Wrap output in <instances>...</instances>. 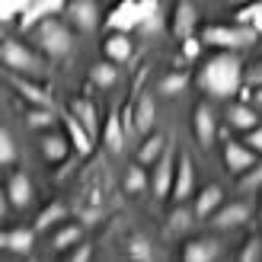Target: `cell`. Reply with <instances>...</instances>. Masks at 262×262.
<instances>
[{"instance_id":"6da1fadb","label":"cell","mask_w":262,"mask_h":262,"mask_svg":"<svg viewBox=\"0 0 262 262\" xmlns=\"http://www.w3.org/2000/svg\"><path fill=\"white\" fill-rule=\"evenodd\" d=\"M243 64L237 58V51H230V48H221V55H214L211 61L205 64V71H202V86L208 90L211 96L217 99H227L233 96L240 90V80H243Z\"/></svg>"},{"instance_id":"7a4b0ae2","label":"cell","mask_w":262,"mask_h":262,"mask_svg":"<svg viewBox=\"0 0 262 262\" xmlns=\"http://www.w3.org/2000/svg\"><path fill=\"white\" fill-rule=\"evenodd\" d=\"M71 29L64 26L58 16H45L42 23L35 26V45H38V51L42 55H48V58H64L71 51Z\"/></svg>"},{"instance_id":"3957f363","label":"cell","mask_w":262,"mask_h":262,"mask_svg":"<svg viewBox=\"0 0 262 262\" xmlns=\"http://www.w3.org/2000/svg\"><path fill=\"white\" fill-rule=\"evenodd\" d=\"M256 29H250V26H205L202 29V42L205 45H214V48H230V51H237V48H246V45H253L256 42Z\"/></svg>"},{"instance_id":"277c9868","label":"cell","mask_w":262,"mask_h":262,"mask_svg":"<svg viewBox=\"0 0 262 262\" xmlns=\"http://www.w3.org/2000/svg\"><path fill=\"white\" fill-rule=\"evenodd\" d=\"M0 58H4L7 71H13V74H26V77L42 74V58H38L35 51H29L23 42H16V38H7V42L0 45Z\"/></svg>"},{"instance_id":"5b68a950","label":"cell","mask_w":262,"mask_h":262,"mask_svg":"<svg viewBox=\"0 0 262 262\" xmlns=\"http://www.w3.org/2000/svg\"><path fill=\"white\" fill-rule=\"evenodd\" d=\"M176 163H179V157H173V150L163 154L160 160H157L154 166V179H150V189L157 199H166L169 192H173V182H176Z\"/></svg>"},{"instance_id":"8992f818","label":"cell","mask_w":262,"mask_h":262,"mask_svg":"<svg viewBox=\"0 0 262 262\" xmlns=\"http://www.w3.org/2000/svg\"><path fill=\"white\" fill-rule=\"evenodd\" d=\"M109 32H131L135 26H141V10L138 0H119V7H112V13L106 16Z\"/></svg>"},{"instance_id":"52a82bcc","label":"cell","mask_w":262,"mask_h":262,"mask_svg":"<svg viewBox=\"0 0 262 262\" xmlns=\"http://www.w3.org/2000/svg\"><path fill=\"white\" fill-rule=\"evenodd\" d=\"M192 131H195V138H199L202 147H211L214 144V135H217V122H214V112L208 102H199L192 112Z\"/></svg>"},{"instance_id":"ba28073f","label":"cell","mask_w":262,"mask_h":262,"mask_svg":"<svg viewBox=\"0 0 262 262\" xmlns=\"http://www.w3.org/2000/svg\"><path fill=\"white\" fill-rule=\"evenodd\" d=\"M250 205L246 202H230V205H221L217 211L211 214V224L217 227V230H233V227H240V224H246L250 221Z\"/></svg>"},{"instance_id":"9c48e42d","label":"cell","mask_w":262,"mask_h":262,"mask_svg":"<svg viewBox=\"0 0 262 262\" xmlns=\"http://www.w3.org/2000/svg\"><path fill=\"white\" fill-rule=\"evenodd\" d=\"M224 163L230 173H246L250 166H256V150L250 144H240V141H224Z\"/></svg>"},{"instance_id":"30bf717a","label":"cell","mask_w":262,"mask_h":262,"mask_svg":"<svg viewBox=\"0 0 262 262\" xmlns=\"http://www.w3.org/2000/svg\"><path fill=\"white\" fill-rule=\"evenodd\" d=\"M10 86L16 90V93L29 102V106H45V109H51V93H48L45 86L26 80V74H13V71H10Z\"/></svg>"},{"instance_id":"8fae6325","label":"cell","mask_w":262,"mask_h":262,"mask_svg":"<svg viewBox=\"0 0 262 262\" xmlns=\"http://www.w3.org/2000/svg\"><path fill=\"white\" fill-rule=\"evenodd\" d=\"M64 13H68V23H74L77 29H96V4L93 0H68V7H64Z\"/></svg>"},{"instance_id":"7c38bea8","label":"cell","mask_w":262,"mask_h":262,"mask_svg":"<svg viewBox=\"0 0 262 262\" xmlns=\"http://www.w3.org/2000/svg\"><path fill=\"white\" fill-rule=\"evenodd\" d=\"M192 192H195V166L186 154H179V163H176V182H173V199L176 202H186L192 199Z\"/></svg>"},{"instance_id":"4fadbf2b","label":"cell","mask_w":262,"mask_h":262,"mask_svg":"<svg viewBox=\"0 0 262 262\" xmlns=\"http://www.w3.org/2000/svg\"><path fill=\"white\" fill-rule=\"evenodd\" d=\"M64 125H68V138H71V144H74V154H77V157H86L90 150H93V135L86 131V125L77 119L74 112L64 115Z\"/></svg>"},{"instance_id":"5bb4252c","label":"cell","mask_w":262,"mask_h":262,"mask_svg":"<svg viewBox=\"0 0 262 262\" xmlns=\"http://www.w3.org/2000/svg\"><path fill=\"white\" fill-rule=\"evenodd\" d=\"M221 256V243L214 237H199L186 243V250H182V259L186 262H214Z\"/></svg>"},{"instance_id":"9a60e30c","label":"cell","mask_w":262,"mask_h":262,"mask_svg":"<svg viewBox=\"0 0 262 262\" xmlns=\"http://www.w3.org/2000/svg\"><path fill=\"white\" fill-rule=\"evenodd\" d=\"M125 122H122V115H119V109H115L109 119H106V128H102V141H106V147H109V154H122L125 150Z\"/></svg>"},{"instance_id":"2e32d148","label":"cell","mask_w":262,"mask_h":262,"mask_svg":"<svg viewBox=\"0 0 262 262\" xmlns=\"http://www.w3.org/2000/svg\"><path fill=\"white\" fill-rule=\"evenodd\" d=\"M7 202L16 205V208H26L32 202V182L26 173H13L10 182H7Z\"/></svg>"},{"instance_id":"e0dca14e","label":"cell","mask_w":262,"mask_h":262,"mask_svg":"<svg viewBox=\"0 0 262 262\" xmlns=\"http://www.w3.org/2000/svg\"><path fill=\"white\" fill-rule=\"evenodd\" d=\"M195 23H199V10H195L189 0H179L176 4V13H173V32L179 38H186L195 32Z\"/></svg>"},{"instance_id":"ac0fdd59","label":"cell","mask_w":262,"mask_h":262,"mask_svg":"<svg viewBox=\"0 0 262 262\" xmlns=\"http://www.w3.org/2000/svg\"><path fill=\"white\" fill-rule=\"evenodd\" d=\"M221 205H224V192L217 186H205L199 195H195V217H211Z\"/></svg>"},{"instance_id":"d6986e66","label":"cell","mask_w":262,"mask_h":262,"mask_svg":"<svg viewBox=\"0 0 262 262\" xmlns=\"http://www.w3.org/2000/svg\"><path fill=\"white\" fill-rule=\"evenodd\" d=\"M71 112L86 125V131H90L93 138L99 135V109H96V102H93V99H83V96H80V99H74V102H71Z\"/></svg>"},{"instance_id":"ffe728a7","label":"cell","mask_w":262,"mask_h":262,"mask_svg":"<svg viewBox=\"0 0 262 262\" xmlns=\"http://www.w3.org/2000/svg\"><path fill=\"white\" fill-rule=\"evenodd\" d=\"M102 51H106L109 61L125 64V61L131 58V38H128V32H112L106 42H102Z\"/></svg>"},{"instance_id":"44dd1931","label":"cell","mask_w":262,"mask_h":262,"mask_svg":"<svg viewBox=\"0 0 262 262\" xmlns=\"http://www.w3.org/2000/svg\"><path fill=\"white\" fill-rule=\"evenodd\" d=\"M154 115H157V102L154 96H138L135 102V122H138V135H150L154 131Z\"/></svg>"},{"instance_id":"7402d4cb","label":"cell","mask_w":262,"mask_h":262,"mask_svg":"<svg viewBox=\"0 0 262 262\" xmlns=\"http://www.w3.org/2000/svg\"><path fill=\"white\" fill-rule=\"evenodd\" d=\"M32 240H35V227H16V230H4L0 243L7 246L10 253H29L32 250Z\"/></svg>"},{"instance_id":"603a6c76","label":"cell","mask_w":262,"mask_h":262,"mask_svg":"<svg viewBox=\"0 0 262 262\" xmlns=\"http://www.w3.org/2000/svg\"><path fill=\"white\" fill-rule=\"evenodd\" d=\"M38 147H42V157H48V160H64L68 157V150L74 147L71 138H61V135H42V141H38Z\"/></svg>"},{"instance_id":"cb8c5ba5","label":"cell","mask_w":262,"mask_h":262,"mask_svg":"<svg viewBox=\"0 0 262 262\" xmlns=\"http://www.w3.org/2000/svg\"><path fill=\"white\" fill-rule=\"evenodd\" d=\"M233 16H237L240 26H250V29L262 32V0H246V4H240V10Z\"/></svg>"},{"instance_id":"d4e9b609","label":"cell","mask_w":262,"mask_h":262,"mask_svg":"<svg viewBox=\"0 0 262 262\" xmlns=\"http://www.w3.org/2000/svg\"><path fill=\"white\" fill-rule=\"evenodd\" d=\"M192 217H195V211H189V208L179 202V208H176V211L166 217V227H163V233H166V237H176V233H186V230L192 227Z\"/></svg>"},{"instance_id":"484cf974","label":"cell","mask_w":262,"mask_h":262,"mask_svg":"<svg viewBox=\"0 0 262 262\" xmlns=\"http://www.w3.org/2000/svg\"><path fill=\"white\" fill-rule=\"evenodd\" d=\"M163 138L160 135H147L144 138V144H141V150H138V163H144V166H154L157 160L163 157Z\"/></svg>"},{"instance_id":"4316f807","label":"cell","mask_w":262,"mask_h":262,"mask_svg":"<svg viewBox=\"0 0 262 262\" xmlns=\"http://www.w3.org/2000/svg\"><path fill=\"white\" fill-rule=\"evenodd\" d=\"M58 221H68V205H64V202H51L45 211H38L35 230H48V227H55Z\"/></svg>"},{"instance_id":"83f0119b","label":"cell","mask_w":262,"mask_h":262,"mask_svg":"<svg viewBox=\"0 0 262 262\" xmlns=\"http://www.w3.org/2000/svg\"><path fill=\"white\" fill-rule=\"evenodd\" d=\"M227 119H230V125L237 128V131H250V128H256V125H259L256 112H253L250 106H246V102H237V106H230Z\"/></svg>"},{"instance_id":"f1b7e54d","label":"cell","mask_w":262,"mask_h":262,"mask_svg":"<svg viewBox=\"0 0 262 262\" xmlns=\"http://www.w3.org/2000/svg\"><path fill=\"white\" fill-rule=\"evenodd\" d=\"M138 10H141V29L144 32L160 29V0H138Z\"/></svg>"},{"instance_id":"f546056e","label":"cell","mask_w":262,"mask_h":262,"mask_svg":"<svg viewBox=\"0 0 262 262\" xmlns=\"http://www.w3.org/2000/svg\"><path fill=\"white\" fill-rule=\"evenodd\" d=\"M90 80H93L96 86H112L115 80H119V68H115V61H99L90 68Z\"/></svg>"},{"instance_id":"4dcf8cb0","label":"cell","mask_w":262,"mask_h":262,"mask_svg":"<svg viewBox=\"0 0 262 262\" xmlns=\"http://www.w3.org/2000/svg\"><path fill=\"white\" fill-rule=\"evenodd\" d=\"M45 16H48V13H45V7H42V0H32V4L23 10V16H19V29L29 32V29H35V26L42 23Z\"/></svg>"},{"instance_id":"1f68e13d","label":"cell","mask_w":262,"mask_h":262,"mask_svg":"<svg viewBox=\"0 0 262 262\" xmlns=\"http://www.w3.org/2000/svg\"><path fill=\"white\" fill-rule=\"evenodd\" d=\"M186 86H189V74L176 71V74H166L163 80H160V93H166V96H179Z\"/></svg>"},{"instance_id":"d6a6232c","label":"cell","mask_w":262,"mask_h":262,"mask_svg":"<svg viewBox=\"0 0 262 262\" xmlns=\"http://www.w3.org/2000/svg\"><path fill=\"white\" fill-rule=\"evenodd\" d=\"M237 189L240 192H256V189H262V163H256V166L246 169V173H240Z\"/></svg>"},{"instance_id":"836d02e7","label":"cell","mask_w":262,"mask_h":262,"mask_svg":"<svg viewBox=\"0 0 262 262\" xmlns=\"http://www.w3.org/2000/svg\"><path fill=\"white\" fill-rule=\"evenodd\" d=\"M51 122H55V115H51V109H45V106H32L29 109V115H26V125L29 128H51Z\"/></svg>"},{"instance_id":"e575fe53","label":"cell","mask_w":262,"mask_h":262,"mask_svg":"<svg viewBox=\"0 0 262 262\" xmlns=\"http://www.w3.org/2000/svg\"><path fill=\"white\" fill-rule=\"evenodd\" d=\"M80 240V224H64L58 233H55V250H68Z\"/></svg>"},{"instance_id":"d590c367","label":"cell","mask_w":262,"mask_h":262,"mask_svg":"<svg viewBox=\"0 0 262 262\" xmlns=\"http://www.w3.org/2000/svg\"><path fill=\"white\" fill-rule=\"evenodd\" d=\"M125 189H128L131 195L147 189V176H144V163H138V166H131V169H128V176H125Z\"/></svg>"},{"instance_id":"8d00e7d4","label":"cell","mask_w":262,"mask_h":262,"mask_svg":"<svg viewBox=\"0 0 262 262\" xmlns=\"http://www.w3.org/2000/svg\"><path fill=\"white\" fill-rule=\"evenodd\" d=\"M13 160H16V144H13L10 131L4 128V131H0V163H4V166H10Z\"/></svg>"},{"instance_id":"74e56055","label":"cell","mask_w":262,"mask_h":262,"mask_svg":"<svg viewBox=\"0 0 262 262\" xmlns=\"http://www.w3.org/2000/svg\"><path fill=\"white\" fill-rule=\"evenodd\" d=\"M128 256L138 259V262H147V259H150V243L144 240V237H131V243H128Z\"/></svg>"},{"instance_id":"f35d334b","label":"cell","mask_w":262,"mask_h":262,"mask_svg":"<svg viewBox=\"0 0 262 262\" xmlns=\"http://www.w3.org/2000/svg\"><path fill=\"white\" fill-rule=\"evenodd\" d=\"M32 0H0V16L13 19V16H23V10L29 7Z\"/></svg>"},{"instance_id":"ab89813d","label":"cell","mask_w":262,"mask_h":262,"mask_svg":"<svg viewBox=\"0 0 262 262\" xmlns=\"http://www.w3.org/2000/svg\"><path fill=\"white\" fill-rule=\"evenodd\" d=\"M202 35L199 38H195V32L192 35H186V38H182V58H186V61H195V58H199L202 55Z\"/></svg>"},{"instance_id":"60d3db41","label":"cell","mask_w":262,"mask_h":262,"mask_svg":"<svg viewBox=\"0 0 262 262\" xmlns=\"http://www.w3.org/2000/svg\"><path fill=\"white\" fill-rule=\"evenodd\" d=\"M259 259H262V237H253L240 250V262H259Z\"/></svg>"},{"instance_id":"b9f144b4","label":"cell","mask_w":262,"mask_h":262,"mask_svg":"<svg viewBox=\"0 0 262 262\" xmlns=\"http://www.w3.org/2000/svg\"><path fill=\"white\" fill-rule=\"evenodd\" d=\"M246 144H250L256 154H262V125H256V128L246 131Z\"/></svg>"},{"instance_id":"7bdbcfd3","label":"cell","mask_w":262,"mask_h":262,"mask_svg":"<svg viewBox=\"0 0 262 262\" xmlns=\"http://www.w3.org/2000/svg\"><path fill=\"white\" fill-rule=\"evenodd\" d=\"M90 256H93V246H77V250H74L68 259H71V262H86Z\"/></svg>"},{"instance_id":"ee69618b","label":"cell","mask_w":262,"mask_h":262,"mask_svg":"<svg viewBox=\"0 0 262 262\" xmlns=\"http://www.w3.org/2000/svg\"><path fill=\"white\" fill-rule=\"evenodd\" d=\"M246 83H250V86H262V64H256V68L246 74Z\"/></svg>"},{"instance_id":"f6af8a7d","label":"cell","mask_w":262,"mask_h":262,"mask_svg":"<svg viewBox=\"0 0 262 262\" xmlns=\"http://www.w3.org/2000/svg\"><path fill=\"white\" fill-rule=\"evenodd\" d=\"M102 217L99 208H90V211H83V224H96V221Z\"/></svg>"},{"instance_id":"bcb514c9","label":"cell","mask_w":262,"mask_h":262,"mask_svg":"<svg viewBox=\"0 0 262 262\" xmlns=\"http://www.w3.org/2000/svg\"><path fill=\"white\" fill-rule=\"evenodd\" d=\"M74 166H77V163H74V160H71V163H64V166H61V169H58V179H61V182H64V179H68V176H71V173H74Z\"/></svg>"},{"instance_id":"7dc6e473","label":"cell","mask_w":262,"mask_h":262,"mask_svg":"<svg viewBox=\"0 0 262 262\" xmlns=\"http://www.w3.org/2000/svg\"><path fill=\"white\" fill-rule=\"evenodd\" d=\"M253 102H259V106H262V86H253Z\"/></svg>"},{"instance_id":"c3c4849f","label":"cell","mask_w":262,"mask_h":262,"mask_svg":"<svg viewBox=\"0 0 262 262\" xmlns=\"http://www.w3.org/2000/svg\"><path fill=\"white\" fill-rule=\"evenodd\" d=\"M237 4H246V0H237Z\"/></svg>"}]
</instances>
